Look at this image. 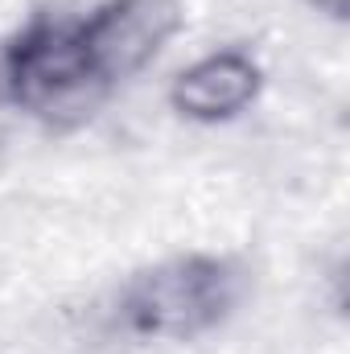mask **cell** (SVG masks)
I'll return each instance as SVG.
<instances>
[{
  "label": "cell",
  "instance_id": "cell-2",
  "mask_svg": "<svg viewBox=\"0 0 350 354\" xmlns=\"http://www.w3.org/2000/svg\"><path fill=\"white\" fill-rule=\"evenodd\" d=\"M107 95L87 62L79 17L33 12L0 50V99L42 124H79Z\"/></svg>",
  "mask_w": 350,
  "mask_h": 354
},
{
  "label": "cell",
  "instance_id": "cell-1",
  "mask_svg": "<svg viewBox=\"0 0 350 354\" xmlns=\"http://www.w3.org/2000/svg\"><path fill=\"white\" fill-rule=\"evenodd\" d=\"M243 297V268L227 256H174L132 272L111 305L128 338L190 342L219 330Z\"/></svg>",
  "mask_w": 350,
  "mask_h": 354
},
{
  "label": "cell",
  "instance_id": "cell-5",
  "mask_svg": "<svg viewBox=\"0 0 350 354\" xmlns=\"http://www.w3.org/2000/svg\"><path fill=\"white\" fill-rule=\"evenodd\" d=\"M301 4H309L313 12H322L330 21H347V12H350V0H301Z\"/></svg>",
  "mask_w": 350,
  "mask_h": 354
},
{
  "label": "cell",
  "instance_id": "cell-3",
  "mask_svg": "<svg viewBox=\"0 0 350 354\" xmlns=\"http://www.w3.org/2000/svg\"><path fill=\"white\" fill-rule=\"evenodd\" d=\"M185 25L181 0H99L79 12V37L99 83L116 91L157 62Z\"/></svg>",
  "mask_w": 350,
  "mask_h": 354
},
{
  "label": "cell",
  "instance_id": "cell-4",
  "mask_svg": "<svg viewBox=\"0 0 350 354\" xmlns=\"http://www.w3.org/2000/svg\"><path fill=\"white\" fill-rule=\"evenodd\" d=\"M264 91V66L239 46L210 50L177 71L169 83V107L190 124H231Z\"/></svg>",
  "mask_w": 350,
  "mask_h": 354
}]
</instances>
